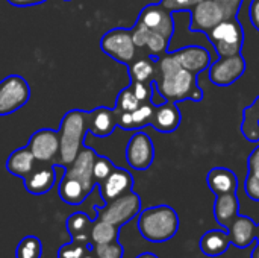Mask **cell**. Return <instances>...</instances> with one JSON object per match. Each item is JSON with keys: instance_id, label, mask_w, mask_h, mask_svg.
<instances>
[{"instance_id": "1", "label": "cell", "mask_w": 259, "mask_h": 258, "mask_svg": "<svg viewBox=\"0 0 259 258\" xmlns=\"http://www.w3.org/2000/svg\"><path fill=\"white\" fill-rule=\"evenodd\" d=\"M153 84L168 102L203 99V91L197 84V75L182 68L173 53H165L156 58V75Z\"/></svg>"}, {"instance_id": "2", "label": "cell", "mask_w": 259, "mask_h": 258, "mask_svg": "<svg viewBox=\"0 0 259 258\" xmlns=\"http://www.w3.org/2000/svg\"><path fill=\"white\" fill-rule=\"evenodd\" d=\"M138 231L150 243L168 242L179 231V216L170 205L141 210L138 214Z\"/></svg>"}, {"instance_id": "3", "label": "cell", "mask_w": 259, "mask_h": 258, "mask_svg": "<svg viewBox=\"0 0 259 258\" xmlns=\"http://www.w3.org/2000/svg\"><path fill=\"white\" fill-rule=\"evenodd\" d=\"M88 132V114L87 111L71 109L68 111L59 126V157L56 164L64 167L70 166L80 149L83 148L85 135Z\"/></svg>"}, {"instance_id": "4", "label": "cell", "mask_w": 259, "mask_h": 258, "mask_svg": "<svg viewBox=\"0 0 259 258\" xmlns=\"http://www.w3.org/2000/svg\"><path fill=\"white\" fill-rule=\"evenodd\" d=\"M206 35L209 43L215 47L219 56H232L241 53L244 44V30L238 18L220 21Z\"/></svg>"}, {"instance_id": "5", "label": "cell", "mask_w": 259, "mask_h": 258, "mask_svg": "<svg viewBox=\"0 0 259 258\" xmlns=\"http://www.w3.org/2000/svg\"><path fill=\"white\" fill-rule=\"evenodd\" d=\"M94 210L97 211V219L121 228L141 213V198L137 193L129 192L108 204H103V207L96 205Z\"/></svg>"}, {"instance_id": "6", "label": "cell", "mask_w": 259, "mask_h": 258, "mask_svg": "<svg viewBox=\"0 0 259 258\" xmlns=\"http://www.w3.org/2000/svg\"><path fill=\"white\" fill-rule=\"evenodd\" d=\"M100 49L120 64L129 65L135 61L137 46L132 38V30L124 27H115L108 30L100 40Z\"/></svg>"}, {"instance_id": "7", "label": "cell", "mask_w": 259, "mask_h": 258, "mask_svg": "<svg viewBox=\"0 0 259 258\" xmlns=\"http://www.w3.org/2000/svg\"><path fill=\"white\" fill-rule=\"evenodd\" d=\"M30 99L27 81L18 75H11L0 81V116H9L24 106Z\"/></svg>"}, {"instance_id": "8", "label": "cell", "mask_w": 259, "mask_h": 258, "mask_svg": "<svg viewBox=\"0 0 259 258\" xmlns=\"http://www.w3.org/2000/svg\"><path fill=\"white\" fill-rule=\"evenodd\" d=\"M246 71V61L241 53L219 56L208 68V79L217 87H228L237 82Z\"/></svg>"}, {"instance_id": "9", "label": "cell", "mask_w": 259, "mask_h": 258, "mask_svg": "<svg viewBox=\"0 0 259 258\" xmlns=\"http://www.w3.org/2000/svg\"><path fill=\"white\" fill-rule=\"evenodd\" d=\"M59 131L42 128L32 134L27 148L35 157L36 163L56 164V160L59 157Z\"/></svg>"}, {"instance_id": "10", "label": "cell", "mask_w": 259, "mask_h": 258, "mask_svg": "<svg viewBox=\"0 0 259 258\" xmlns=\"http://www.w3.org/2000/svg\"><path fill=\"white\" fill-rule=\"evenodd\" d=\"M126 160L135 170H147L152 166L155 160V146L146 132L138 129L131 137L126 146Z\"/></svg>"}, {"instance_id": "11", "label": "cell", "mask_w": 259, "mask_h": 258, "mask_svg": "<svg viewBox=\"0 0 259 258\" xmlns=\"http://www.w3.org/2000/svg\"><path fill=\"white\" fill-rule=\"evenodd\" d=\"M171 14L173 12L165 9L161 3L147 5L146 8L141 9L138 15V21H141L150 30H155L162 36H165L167 40H171L175 33V20Z\"/></svg>"}, {"instance_id": "12", "label": "cell", "mask_w": 259, "mask_h": 258, "mask_svg": "<svg viewBox=\"0 0 259 258\" xmlns=\"http://www.w3.org/2000/svg\"><path fill=\"white\" fill-rule=\"evenodd\" d=\"M96 158H97V154L93 149L83 146L80 149V152L77 154V157L74 158V161L70 166H67L65 172H64L67 176H71V178L80 181L88 193H91L94 190V187L97 186L94 181V175H93V167H94Z\"/></svg>"}, {"instance_id": "13", "label": "cell", "mask_w": 259, "mask_h": 258, "mask_svg": "<svg viewBox=\"0 0 259 258\" xmlns=\"http://www.w3.org/2000/svg\"><path fill=\"white\" fill-rule=\"evenodd\" d=\"M131 30H132V38H134L137 49H147L152 58H159L168 53L170 40H167L165 36H162L161 33L155 30H150L141 21L137 20L135 26Z\"/></svg>"}, {"instance_id": "14", "label": "cell", "mask_w": 259, "mask_h": 258, "mask_svg": "<svg viewBox=\"0 0 259 258\" xmlns=\"http://www.w3.org/2000/svg\"><path fill=\"white\" fill-rule=\"evenodd\" d=\"M134 187V176L131 172L121 167H115L112 173L100 184H97V189L100 192L103 204H108L129 192H132Z\"/></svg>"}, {"instance_id": "15", "label": "cell", "mask_w": 259, "mask_h": 258, "mask_svg": "<svg viewBox=\"0 0 259 258\" xmlns=\"http://www.w3.org/2000/svg\"><path fill=\"white\" fill-rule=\"evenodd\" d=\"M223 12L215 0H203L191 9V26L193 32L208 33L214 26L223 21Z\"/></svg>"}, {"instance_id": "16", "label": "cell", "mask_w": 259, "mask_h": 258, "mask_svg": "<svg viewBox=\"0 0 259 258\" xmlns=\"http://www.w3.org/2000/svg\"><path fill=\"white\" fill-rule=\"evenodd\" d=\"M56 167L52 163H41L35 166L32 173L24 178V187L30 195H46L56 184Z\"/></svg>"}, {"instance_id": "17", "label": "cell", "mask_w": 259, "mask_h": 258, "mask_svg": "<svg viewBox=\"0 0 259 258\" xmlns=\"http://www.w3.org/2000/svg\"><path fill=\"white\" fill-rule=\"evenodd\" d=\"M175 58L179 61V64L182 65V68L199 75L203 70L209 68L211 65V55L205 47L200 46H188V47H182L176 52H173Z\"/></svg>"}, {"instance_id": "18", "label": "cell", "mask_w": 259, "mask_h": 258, "mask_svg": "<svg viewBox=\"0 0 259 258\" xmlns=\"http://www.w3.org/2000/svg\"><path fill=\"white\" fill-rule=\"evenodd\" d=\"M231 243L238 249H246L247 246L256 243L258 225L247 216H237V219L228 228Z\"/></svg>"}, {"instance_id": "19", "label": "cell", "mask_w": 259, "mask_h": 258, "mask_svg": "<svg viewBox=\"0 0 259 258\" xmlns=\"http://www.w3.org/2000/svg\"><path fill=\"white\" fill-rule=\"evenodd\" d=\"M182 116L178 108V103L175 102H164L161 105H155V113L150 122V126H153L159 132H175L181 125Z\"/></svg>"}, {"instance_id": "20", "label": "cell", "mask_w": 259, "mask_h": 258, "mask_svg": "<svg viewBox=\"0 0 259 258\" xmlns=\"http://www.w3.org/2000/svg\"><path fill=\"white\" fill-rule=\"evenodd\" d=\"M88 114V132L96 137L105 138L109 137L117 128V114L115 109L99 106L93 111H87Z\"/></svg>"}, {"instance_id": "21", "label": "cell", "mask_w": 259, "mask_h": 258, "mask_svg": "<svg viewBox=\"0 0 259 258\" xmlns=\"http://www.w3.org/2000/svg\"><path fill=\"white\" fill-rule=\"evenodd\" d=\"M206 184L215 196L226 195V193H237L238 178L231 169L214 167L206 175Z\"/></svg>"}, {"instance_id": "22", "label": "cell", "mask_w": 259, "mask_h": 258, "mask_svg": "<svg viewBox=\"0 0 259 258\" xmlns=\"http://www.w3.org/2000/svg\"><path fill=\"white\" fill-rule=\"evenodd\" d=\"M240 213V202L237 193L219 195L214 204V216L220 227L229 228Z\"/></svg>"}, {"instance_id": "23", "label": "cell", "mask_w": 259, "mask_h": 258, "mask_svg": "<svg viewBox=\"0 0 259 258\" xmlns=\"http://www.w3.org/2000/svg\"><path fill=\"white\" fill-rule=\"evenodd\" d=\"M35 166H36V160L27 146L15 149L6 160V170L11 175L18 176L21 179L27 178L35 169Z\"/></svg>"}, {"instance_id": "24", "label": "cell", "mask_w": 259, "mask_h": 258, "mask_svg": "<svg viewBox=\"0 0 259 258\" xmlns=\"http://www.w3.org/2000/svg\"><path fill=\"white\" fill-rule=\"evenodd\" d=\"M199 245H200V251L206 257L214 258L223 255L232 243H231L229 233L223 230H211L202 236Z\"/></svg>"}, {"instance_id": "25", "label": "cell", "mask_w": 259, "mask_h": 258, "mask_svg": "<svg viewBox=\"0 0 259 258\" xmlns=\"http://www.w3.org/2000/svg\"><path fill=\"white\" fill-rule=\"evenodd\" d=\"M93 224L94 222L88 217L87 213L76 211L71 216H68V219L65 222V227H67V231L71 236L73 242H79V243H83V245H91Z\"/></svg>"}, {"instance_id": "26", "label": "cell", "mask_w": 259, "mask_h": 258, "mask_svg": "<svg viewBox=\"0 0 259 258\" xmlns=\"http://www.w3.org/2000/svg\"><path fill=\"white\" fill-rule=\"evenodd\" d=\"M58 195L62 199V202L68 204V205H80L88 196L90 193L87 192V189L83 187V184L71 176H67L65 173H62L59 186H58Z\"/></svg>"}, {"instance_id": "27", "label": "cell", "mask_w": 259, "mask_h": 258, "mask_svg": "<svg viewBox=\"0 0 259 258\" xmlns=\"http://www.w3.org/2000/svg\"><path fill=\"white\" fill-rule=\"evenodd\" d=\"M241 132L246 140L252 143L259 141V96L250 106L244 108L243 111Z\"/></svg>"}, {"instance_id": "28", "label": "cell", "mask_w": 259, "mask_h": 258, "mask_svg": "<svg viewBox=\"0 0 259 258\" xmlns=\"http://www.w3.org/2000/svg\"><path fill=\"white\" fill-rule=\"evenodd\" d=\"M131 81L140 82H153L156 75V58H141L135 59L129 65Z\"/></svg>"}, {"instance_id": "29", "label": "cell", "mask_w": 259, "mask_h": 258, "mask_svg": "<svg viewBox=\"0 0 259 258\" xmlns=\"http://www.w3.org/2000/svg\"><path fill=\"white\" fill-rule=\"evenodd\" d=\"M120 227H115L109 222H105L102 219L94 220L91 228V245H105L118 240Z\"/></svg>"}, {"instance_id": "30", "label": "cell", "mask_w": 259, "mask_h": 258, "mask_svg": "<svg viewBox=\"0 0 259 258\" xmlns=\"http://www.w3.org/2000/svg\"><path fill=\"white\" fill-rule=\"evenodd\" d=\"M42 243L36 236H26L15 249V258H41Z\"/></svg>"}, {"instance_id": "31", "label": "cell", "mask_w": 259, "mask_h": 258, "mask_svg": "<svg viewBox=\"0 0 259 258\" xmlns=\"http://www.w3.org/2000/svg\"><path fill=\"white\" fill-rule=\"evenodd\" d=\"M140 105H141V102L137 99V96L134 94L131 87H127V88L121 90L120 94L117 96V102H115V108L114 109L118 111V113H132Z\"/></svg>"}, {"instance_id": "32", "label": "cell", "mask_w": 259, "mask_h": 258, "mask_svg": "<svg viewBox=\"0 0 259 258\" xmlns=\"http://www.w3.org/2000/svg\"><path fill=\"white\" fill-rule=\"evenodd\" d=\"M153 113H155V105L152 102H143L135 111H132V120H134L135 131L150 125Z\"/></svg>"}, {"instance_id": "33", "label": "cell", "mask_w": 259, "mask_h": 258, "mask_svg": "<svg viewBox=\"0 0 259 258\" xmlns=\"http://www.w3.org/2000/svg\"><path fill=\"white\" fill-rule=\"evenodd\" d=\"M115 169V166L112 164V161L106 157L97 155L96 161H94V167H93V175H94V181L96 184L103 182Z\"/></svg>"}, {"instance_id": "34", "label": "cell", "mask_w": 259, "mask_h": 258, "mask_svg": "<svg viewBox=\"0 0 259 258\" xmlns=\"http://www.w3.org/2000/svg\"><path fill=\"white\" fill-rule=\"evenodd\" d=\"M93 252L97 258H123L124 255V249L118 240L105 245H94Z\"/></svg>"}, {"instance_id": "35", "label": "cell", "mask_w": 259, "mask_h": 258, "mask_svg": "<svg viewBox=\"0 0 259 258\" xmlns=\"http://www.w3.org/2000/svg\"><path fill=\"white\" fill-rule=\"evenodd\" d=\"M91 245H83L79 242H68L62 245L58 251V258H82L88 251H91Z\"/></svg>"}, {"instance_id": "36", "label": "cell", "mask_w": 259, "mask_h": 258, "mask_svg": "<svg viewBox=\"0 0 259 258\" xmlns=\"http://www.w3.org/2000/svg\"><path fill=\"white\" fill-rule=\"evenodd\" d=\"M202 2L203 0H161L159 3L170 12H179V11H191L194 6H197Z\"/></svg>"}, {"instance_id": "37", "label": "cell", "mask_w": 259, "mask_h": 258, "mask_svg": "<svg viewBox=\"0 0 259 258\" xmlns=\"http://www.w3.org/2000/svg\"><path fill=\"white\" fill-rule=\"evenodd\" d=\"M131 90L137 96V99L143 102H150L152 99V82H140V81H131Z\"/></svg>"}, {"instance_id": "38", "label": "cell", "mask_w": 259, "mask_h": 258, "mask_svg": "<svg viewBox=\"0 0 259 258\" xmlns=\"http://www.w3.org/2000/svg\"><path fill=\"white\" fill-rule=\"evenodd\" d=\"M223 12L225 20H231V18H237V14L243 5V0H215Z\"/></svg>"}, {"instance_id": "39", "label": "cell", "mask_w": 259, "mask_h": 258, "mask_svg": "<svg viewBox=\"0 0 259 258\" xmlns=\"http://www.w3.org/2000/svg\"><path fill=\"white\" fill-rule=\"evenodd\" d=\"M244 190H246V195L252 201L259 202V175H255V173L247 175L244 181Z\"/></svg>"}, {"instance_id": "40", "label": "cell", "mask_w": 259, "mask_h": 258, "mask_svg": "<svg viewBox=\"0 0 259 258\" xmlns=\"http://www.w3.org/2000/svg\"><path fill=\"white\" fill-rule=\"evenodd\" d=\"M249 17L253 27L259 30V0H252L249 6Z\"/></svg>"}, {"instance_id": "41", "label": "cell", "mask_w": 259, "mask_h": 258, "mask_svg": "<svg viewBox=\"0 0 259 258\" xmlns=\"http://www.w3.org/2000/svg\"><path fill=\"white\" fill-rule=\"evenodd\" d=\"M249 173L259 175V146L253 149V152L249 157Z\"/></svg>"}, {"instance_id": "42", "label": "cell", "mask_w": 259, "mask_h": 258, "mask_svg": "<svg viewBox=\"0 0 259 258\" xmlns=\"http://www.w3.org/2000/svg\"><path fill=\"white\" fill-rule=\"evenodd\" d=\"M47 0H8L9 5L12 6H18V8H26V6H35V5H41Z\"/></svg>"}, {"instance_id": "43", "label": "cell", "mask_w": 259, "mask_h": 258, "mask_svg": "<svg viewBox=\"0 0 259 258\" xmlns=\"http://www.w3.org/2000/svg\"><path fill=\"white\" fill-rule=\"evenodd\" d=\"M135 258H159V257H156L155 254H152V252H143V254H140L138 257H135Z\"/></svg>"}, {"instance_id": "44", "label": "cell", "mask_w": 259, "mask_h": 258, "mask_svg": "<svg viewBox=\"0 0 259 258\" xmlns=\"http://www.w3.org/2000/svg\"><path fill=\"white\" fill-rule=\"evenodd\" d=\"M252 258H259V243L258 242L255 243V249H253V252H252Z\"/></svg>"}, {"instance_id": "45", "label": "cell", "mask_w": 259, "mask_h": 258, "mask_svg": "<svg viewBox=\"0 0 259 258\" xmlns=\"http://www.w3.org/2000/svg\"><path fill=\"white\" fill-rule=\"evenodd\" d=\"M82 258H97V257H96V254L93 252V248H91V251H88V252H87V254H85Z\"/></svg>"}, {"instance_id": "46", "label": "cell", "mask_w": 259, "mask_h": 258, "mask_svg": "<svg viewBox=\"0 0 259 258\" xmlns=\"http://www.w3.org/2000/svg\"><path fill=\"white\" fill-rule=\"evenodd\" d=\"M256 242L259 243V225H258V234H256Z\"/></svg>"}, {"instance_id": "47", "label": "cell", "mask_w": 259, "mask_h": 258, "mask_svg": "<svg viewBox=\"0 0 259 258\" xmlns=\"http://www.w3.org/2000/svg\"><path fill=\"white\" fill-rule=\"evenodd\" d=\"M65 2H70V0H65Z\"/></svg>"}]
</instances>
